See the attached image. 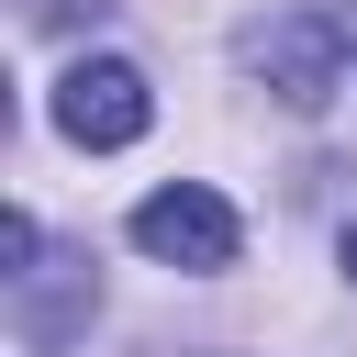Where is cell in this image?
Here are the masks:
<instances>
[{"instance_id": "6da1fadb", "label": "cell", "mask_w": 357, "mask_h": 357, "mask_svg": "<svg viewBox=\"0 0 357 357\" xmlns=\"http://www.w3.org/2000/svg\"><path fill=\"white\" fill-rule=\"evenodd\" d=\"M134 245H145L156 268L212 279V268H234V257H245V223H234V201H223V190L167 178V190H145V201H134Z\"/></svg>"}, {"instance_id": "7a4b0ae2", "label": "cell", "mask_w": 357, "mask_h": 357, "mask_svg": "<svg viewBox=\"0 0 357 357\" xmlns=\"http://www.w3.org/2000/svg\"><path fill=\"white\" fill-rule=\"evenodd\" d=\"M145 123H156V89H145V67H123V56H78V67L56 78V134H67V145L112 156V145H134Z\"/></svg>"}, {"instance_id": "3957f363", "label": "cell", "mask_w": 357, "mask_h": 357, "mask_svg": "<svg viewBox=\"0 0 357 357\" xmlns=\"http://www.w3.org/2000/svg\"><path fill=\"white\" fill-rule=\"evenodd\" d=\"M257 78L290 100V112H324L335 89H346V11H279L268 33H257Z\"/></svg>"}, {"instance_id": "277c9868", "label": "cell", "mask_w": 357, "mask_h": 357, "mask_svg": "<svg viewBox=\"0 0 357 357\" xmlns=\"http://www.w3.org/2000/svg\"><path fill=\"white\" fill-rule=\"evenodd\" d=\"M346 279H357V223H346Z\"/></svg>"}]
</instances>
